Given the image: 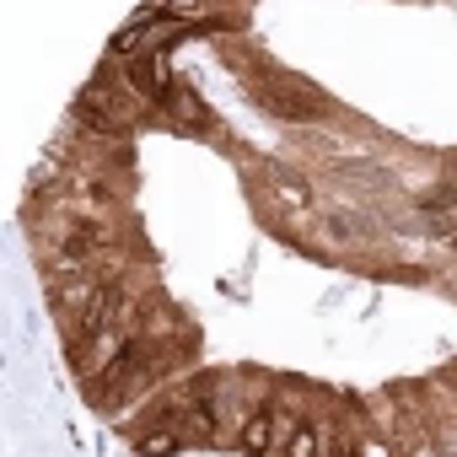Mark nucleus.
<instances>
[{
    "label": "nucleus",
    "instance_id": "nucleus-1",
    "mask_svg": "<svg viewBox=\"0 0 457 457\" xmlns=\"http://www.w3.org/2000/svg\"><path fill=\"white\" fill-rule=\"evenodd\" d=\"M280 409L275 403H259L248 420H243V430H237V446L248 452V457H270V452H280Z\"/></svg>",
    "mask_w": 457,
    "mask_h": 457
},
{
    "label": "nucleus",
    "instance_id": "nucleus-2",
    "mask_svg": "<svg viewBox=\"0 0 457 457\" xmlns=\"http://www.w3.org/2000/svg\"><path fill=\"white\" fill-rule=\"evenodd\" d=\"M280 457H323V420L318 414H296V425L280 441Z\"/></svg>",
    "mask_w": 457,
    "mask_h": 457
}]
</instances>
